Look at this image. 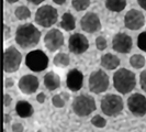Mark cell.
<instances>
[{"mask_svg":"<svg viewBox=\"0 0 146 132\" xmlns=\"http://www.w3.org/2000/svg\"><path fill=\"white\" fill-rule=\"evenodd\" d=\"M91 123L95 125V127H97V128H100V129H101V128H104V127L107 125V120L103 117H101V116L97 115L95 117H92Z\"/></svg>","mask_w":146,"mask_h":132,"instance_id":"27","label":"cell"},{"mask_svg":"<svg viewBox=\"0 0 146 132\" xmlns=\"http://www.w3.org/2000/svg\"><path fill=\"white\" fill-rule=\"evenodd\" d=\"M100 64L103 68H106L108 71H113L120 65V59L115 55L111 54V53H107V54L101 56Z\"/></svg>","mask_w":146,"mask_h":132,"instance_id":"17","label":"cell"},{"mask_svg":"<svg viewBox=\"0 0 146 132\" xmlns=\"http://www.w3.org/2000/svg\"><path fill=\"white\" fill-rule=\"evenodd\" d=\"M137 3L142 9L146 10V0H137Z\"/></svg>","mask_w":146,"mask_h":132,"instance_id":"37","label":"cell"},{"mask_svg":"<svg viewBox=\"0 0 146 132\" xmlns=\"http://www.w3.org/2000/svg\"><path fill=\"white\" fill-rule=\"evenodd\" d=\"M113 86L121 94H129L136 86V76L127 68H120L113 75Z\"/></svg>","mask_w":146,"mask_h":132,"instance_id":"2","label":"cell"},{"mask_svg":"<svg viewBox=\"0 0 146 132\" xmlns=\"http://www.w3.org/2000/svg\"><path fill=\"white\" fill-rule=\"evenodd\" d=\"M84 85V75L79 69H70L66 76V86L72 91H78Z\"/></svg>","mask_w":146,"mask_h":132,"instance_id":"16","label":"cell"},{"mask_svg":"<svg viewBox=\"0 0 146 132\" xmlns=\"http://www.w3.org/2000/svg\"><path fill=\"white\" fill-rule=\"evenodd\" d=\"M13 85H15L13 78H6V81H5V87L10 88V87H12Z\"/></svg>","mask_w":146,"mask_h":132,"instance_id":"34","label":"cell"},{"mask_svg":"<svg viewBox=\"0 0 146 132\" xmlns=\"http://www.w3.org/2000/svg\"><path fill=\"white\" fill-rule=\"evenodd\" d=\"M145 57L143 55H141V54H134V55H132L131 57H130V64L135 69L143 68L145 66Z\"/></svg>","mask_w":146,"mask_h":132,"instance_id":"23","label":"cell"},{"mask_svg":"<svg viewBox=\"0 0 146 132\" xmlns=\"http://www.w3.org/2000/svg\"><path fill=\"white\" fill-rule=\"evenodd\" d=\"M10 37V28H8V25L5 24V41H7Z\"/></svg>","mask_w":146,"mask_h":132,"instance_id":"35","label":"cell"},{"mask_svg":"<svg viewBox=\"0 0 146 132\" xmlns=\"http://www.w3.org/2000/svg\"><path fill=\"white\" fill-rule=\"evenodd\" d=\"M54 3H56V5H58V6H62V5H64L66 2V0H52Z\"/></svg>","mask_w":146,"mask_h":132,"instance_id":"38","label":"cell"},{"mask_svg":"<svg viewBox=\"0 0 146 132\" xmlns=\"http://www.w3.org/2000/svg\"><path fill=\"white\" fill-rule=\"evenodd\" d=\"M34 20L35 23L42 28H51L58 20V12L54 7L45 5L36 10Z\"/></svg>","mask_w":146,"mask_h":132,"instance_id":"4","label":"cell"},{"mask_svg":"<svg viewBox=\"0 0 146 132\" xmlns=\"http://www.w3.org/2000/svg\"><path fill=\"white\" fill-rule=\"evenodd\" d=\"M60 27L65 31H72L76 28V19L70 12H65L62 20H60Z\"/></svg>","mask_w":146,"mask_h":132,"instance_id":"20","label":"cell"},{"mask_svg":"<svg viewBox=\"0 0 146 132\" xmlns=\"http://www.w3.org/2000/svg\"><path fill=\"white\" fill-rule=\"evenodd\" d=\"M8 3H15V2H18L19 0H6Z\"/></svg>","mask_w":146,"mask_h":132,"instance_id":"40","label":"cell"},{"mask_svg":"<svg viewBox=\"0 0 146 132\" xmlns=\"http://www.w3.org/2000/svg\"><path fill=\"white\" fill-rule=\"evenodd\" d=\"M44 45L50 52H55L64 45V35L58 29H51L44 37Z\"/></svg>","mask_w":146,"mask_h":132,"instance_id":"10","label":"cell"},{"mask_svg":"<svg viewBox=\"0 0 146 132\" xmlns=\"http://www.w3.org/2000/svg\"><path fill=\"white\" fill-rule=\"evenodd\" d=\"M45 99H46V96L44 95V93H40L36 96V101L38 103H45Z\"/></svg>","mask_w":146,"mask_h":132,"instance_id":"33","label":"cell"},{"mask_svg":"<svg viewBox=\"0 0 146 132\" xmlns=\"http://www.w3.org/2000/svg\"><path fill=\"white\" fill-rule=\"evenodd\" d=\"M18 86H19V89L21 90L22 94L32 95L37 90V88L40 86V81L35 75L27 74V75H23L19 79Z\"/></svg>","mask_w":146,"mask_h":132,"instance_id":"14","label":"cell"},{"mask_svg":"<svg viewBox=\"0 0 146 132\" xmlns=\"http://www.w3.org/2000/svg\"><path fill=\"white\" fill-rule=\"evenodd\" d=\"M48 62L50 61L47 55L41 50H34V51L29 52L25 57V65L28 66L30 71L35 73H40L46 69L48 66Z\"/></svg>","mask_w":146,"mask_h":132,"instance_id":"6","label":"cell"},{"mask_svg":"<svg viewBox=\"0 0 146 132\" xmlns=\"http://www.w3.org/2000/svg\"><path fill=\"white\" fill-rule=\"evenodd\" d=\"M33 107L27 100H20L15 105V112L19 117L21 118H29L33 115Z\"/></svg>","mask_w":146,"mask_h":132,"instance_id":"19","label":"cell"},{"mask_svg":"<svg viewBox=\"0 0 146 132\" xmlns=\"http://www.w3.org/2000/svg\"><path fill=\"white\" fill-rule=\"evenodd\" d=\"M127 108L132 115L143 117L146 115V97L142 94H133L127 99Z\"/></svg>","mask_w":146,"mask_h":132,"instance_id":"9","label":"cell"},{"mask_svg":"<svg viewBox=\"0 0 146 132\" xmlns=\"http://www.w3.org/2000/svg\"><path fill=\"white\" fill-rule=\"evenodd\" d=\"M44 85L48 90H56L60 86V78L55 72H48L44 76Z\"/></svg>","mask_w":146,"mask_h":132,"instance_id":"18","label":"cell"},{"mask_svg":"<svg viewBox=\"0 0 146 132\" xmlns=\"http://www.w3.org/2000/svg\"><path fill=\"white\" fill-rule=\"evenodd\" d=\"M15 15L17 19L19 20H27L31 17V11L28 7L25 6H20V7L15 8Z\"/></svg>","mask_w":146,"mask_h":132,"instance_id":"25","label":"cell"},{"mask_svg":"<svg viewBox=\"0 0 146 132\" xmlns=\"http://www.w3.org/2000/svg\"><path fill=\"white\" fill-rule=\"evenodd\" d=\"M22 62L21 53L15 46H9L3 53V69L6 73H15L19 69Z\"/></svg>","mask_w":146,"mask_h":132,"instance_id":"8","label":"cell"},{"mask_svg":"<svg viewBox=\"0 0 146 132\" xmlns=\"http://www.w3.org/2000/svg\"><path fill=\"white\" fill-rule=\"evenodd\" d=\"M145 24V17L137 9L129 10L124 15V25L129 30H139Z\"/></svg>","mask_w":146,"mask_h":132,"instance_id":"11","label":"cell"},{"mask_svg":"<svg viewBox=\"0 0 146 132\" xmlns=\"http://www.w3.org/2000/svg\"><path fill=\"white\" fill-rule=\"evenodd\" d=\"M3 101H5V107H9L11 105V101H12V98L11 96H9L8 94H5V98H3Z\"/></svg>","mask_w":146,"mask_h":132,"instance_id":"32","label":"cell"},{"mask_svg":"<svg viewBox=\"0 0 146 132\" xmlns=\"http://www.w3.org/2000/svg\"><path fill=\"white\" fill-rule=\"evenodd\" d=\"M72 6L76 11H84L90 6V0H72Z\"/></svg>","mask_w":146,"mask_h":132,"instance_id":"26","label":"cell"},{"mask_svg":"<svg viewBox=\"0 0 146 132\" xmlns=\"http://www.w3.org/2000/svg\"><path fill=\"white\" fill-rule=\"evenodd\" d=\"M133 46V41L130 35L126 33H117L112 39V49L117 53L127 54L130 53Z\"/></svg>","mask_w":146,"mask_h":132,"instance_id":"13","label":"cell"},{"mask_svg":"<svg viewBox=\"0 0 146 132\" xmlns=\"http://www.w3.org/2000/svg\"><path fill=\"white\" fill-rule=\"evenodd\" d=\"M29 3H31V5H35V6H37V5H40V3H42V2H44V0H27Z\"/></svg>","mask_w":146,"mask_h":132,"instance_id":"36","label":"cell"},{"mask_svg":"<svg viewBox=\"0 0 146 132\" xmlns=\"http://www.w3.org/2000/svg\"><path fill=\"white\" fill-rule=\"evenodd\" d=\"M5 132H6V131H5Z\"/></svg>","mask_w":146,"mask_h":132,"instance_id":"41","label":"cell"},{"mask_svg":"<svg viewBox=\"0 0 146 132\" xmlns=\"http://www.w3.org/2000/svg\"><path fill=\"white\" fill-rule=\"evenodd\" d=\"M53 63L56 67H62V68H65L67 66L70 64V57L67 53H57L55 55V57L53 59Z\"/></svg>","mask_w":146,"mask_h":132,"instance_id":"22","label":"cell"},{"mask_svg":"<svg viewBox=\"0 0 146 132\" xmlns=\"http://www.w3.org/2000/svg\"><path fill=\"white\" fill-rule=\"evenodd\" d=\"M126 7V0H106V8L112 12H121Z\"/></svg>","mask_w":146,"mask_h":132,"instance_id":"21","label":"cell"},{"mask_svg":"<svg viewBox=\"0 0 146 132\" xmlns=\"http://www.w3.org/2000/svg\"><path fill=\"white\" fill-rule=\"evenodd\" d=\"M139 84H141V88L146 93V69L143 71L139 75Z\"/></svg>","mask_w":146,"mask_h":132,"instance_id":"30","label":"cell"},{"mask_svg":"<svg viewBox=\"0 0 146 132\" xmlns=\"http://www.w3.org/2000/svg\"><path fill=\"white\" fill-rule=\"evenodd\" d=\"M15 43L22 49L35 47L41 40V32L31 23H25L17 28L15 31Z\"/></svg>","mask_w":146,"mask_h":132,"instance_id":"1","label":"cell"},{"mask_svg":"<svg viewBox=\"0 0 146 132\" xmlns=\"http://www.w3.org/2000/svg\"><path fill=\"white\" fill-rule=\"evenodd\" d=\"M89 41L81 33H74L68 40V50L74 54H82L88 50Z\"/></svg>","mask_w":146,"mask_h":132,"instance_id":"12","label":"cell"},{"mask_svg":"<svg viewBox=\"0 0 146 132\" xmlns=\"http://www.w3.org/2000/svg\"><path fill=\"white\" fill-rule=\"evenodd\" d=\"M24 130V128H23V125L21 123H15V125H12V131L13 132H23Z\"/></svg>","mask_w":146,"mask_h":132,"instance_id":"31","label":"cell"},{"mask_svg":"<svg viewBox=\"0 0 146 132\" xmlns=\"http://www.w3.org/2000/svg\"><path fill=\"white\" fill-rule=\"evenodd\" d=\"M137 47L141 51L146 52V31L139 34V37H137Z\"/></svg>","mask_w":146,"mask_h":132,"instance_id":"28","label":"cell"},{"mask_svg":"<svg viewBox=\"0 0 146 132\" xmlns=\"http://www.w3.org/2000/svg\"><path fill=\"white\" fill-rule=\"evenodd\" d=\"M100 107H101V110L106 116L115 117L122 112V110L124 108V103H123V100L120 96L109 94V95H106L102 97Z\"/></svg>","mask_w":146,"mask_h":132,"instance_id":"3","label":"cell"},{"mask_svg":"<svg viewBox=\"0 0 146 132\" xmlns=\"http://www.w3.org/2000/svg\"><path fill=\"white\" fill-rule=\"evenodd\" d=\"M96 46H97V49L99 50V51H103V50H106L107 49V40L104 39L103 37H98L96 39Z\"/></svg>","mask_w":146,"mask_h":132,"instance_id":"29","label":"cell"},{"mask_svg":"<svg viewBox=\"0 0 146 132\" xmlns=\"http://www.w3.org/2000/svg\"><path fill=\"white\" fill-rule=\"evenodd\" d=\"M67 99H68V95L65 94V93L57 94V95H54L52 97V103L56 108H63L65 106Z\"/></svg>","mask_w":146,"mask_h":132,"instance_id":"24","label":"cell"},{"mask_svg":"<svg viewBox=\"0 0 146 132\" xmlns=\"http://www.w3.org/2000/svg\"><path fill=\"white\" fill-rule=\"evenodd\" d=\"M10 121H11V116L5 115V123H8V122H10Z\"/></svg>","mask_w":146,"mask_h":132,"instance_id":"39","label":"cell"},{"mask_svg":"<svg viewBox=\"0 0 146 132\" xmlns=\"http://www.w3.org/2000/svg\"><path fill=\"white\" fill-rule=\"evenodd\" d=\"M88 84H89V89L91 93H94V94L104 93L109 88V76L107 75L106 72H103L101 69L95 71L90 74Z\"/></svg>","mask_w":146,"mask_h":132,"instance_id":"7","label":"cell"},{"mask_svg":"<svg viewBox=\"0 0 146 132\" xmlns=\"http://www.w3.org/2000/svg\"><path fill=\"white\" fill-rule=\"evenodd\" d=\"M73 110L78 117H87L96 110L95 98L89 95L76 96L73 100Z\"/></svg>","mask_w":146,"mask_h":132,"instance_id":"5","label":"cell"},{"mask_svg":"<svg viewBox=\"0 0 146 132\" xmlns=\"http://www.w3.org/2000/svg\"><path fill=\"white\" fill-rule=\"evenodd\" d=\"M80 27L87 33H95L101 29L100 18L95 12H88L81 18Z\"/></svg>","mask_w":146,"mask_h":132,"instance_id":"15","label":"cell"}]
</instances>
